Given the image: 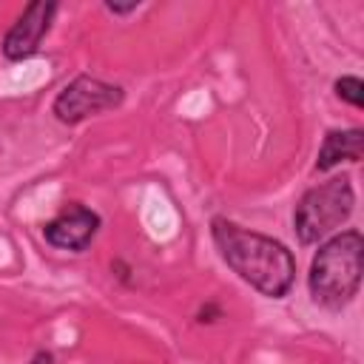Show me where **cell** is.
Instances as JSON below:
<instances>
[{"label": "cell", "mask_w": 364, "mask_h": 364, "mask_svg": "<svg viewBox=\"0 0 364 364\" xmlns=\"http://www.w3.org/2000/svg\"><path fill=\"white\" fill-rule=\"evenodd\" d=\"M210 239L222 262L256 293L284 299L296 282V259L287 245L259 230L242 228L228 216L210 219Z\"/></svg>", "instance_id": "cell-1"}, {"label": "cell", "mask_w": 364, "mask_h": 364, "mask_svg": "<svg viewBox=\"0 0 364 364\" xmlns=\"http://www.w3.org/2000/svg\"><path fill=\"white\" fill-rule=\"evenodd\" d=\"M361 270H364V236L358 228L341 230L327 236L307 273L310 296L324 310H341L350 304L361 290Z\"/></svg>", "instance_id": "cell-2"}, {"label": "cell", "mask_w": 364, "mask_h": 364, "mask_svg": "<svg viewBox=\"0 0 364 364\" xmlns=\"http://www.w3.org/2000/svg\"><path fill=\"white\" fill-rule=\"evenodd\" d=\"M353 208L355 191L350 176H330L327 182H318L301 193V199L293 208V230L301 245H318L350 219Z\"/></svg>", "instance_id": "cell-3"}, {"label": "cell", "mask_w": 364, "mask_h": 364, "mask_svg": "<svg viewBox=\"0 0 364 364\" xmlns=\"http://www.w3.org/2000/svg\"><path fill=\"white\" fill-rule=\"evenodd\" d=\"M125 100L122 85L117 82H105L100 77L91 74H80L71 82L63 85V91L54 97L51 102V114L63 122V125H80L88 117H97L102 111H114L119 108Z\"/></svg>", "instance_id": "cell-4"}, {"label": "cell", "mask_w": 364, "mask_h": 364, "mask_svg": "<svg viewBox=\"0 0 364 364\" xmlns=\"http://www.w3.org/2000/svg\"><path fill=\"white\" fill-rule=\"evenodd\" d=\"M57 3L54 0H34L28 3L20 17L11 23V28L3 34V57L11 60V63H20V60H28L40 51L46 34L51 31V23H54V14H57Z\"/></svg>", "instance_id": "cell-5"}, {"label": "cell", "mask_w": 364, "mask_h": 364, "mask_svg": "<svg viewBox=\"0 0 364 364\" xmlns=\"http://www.w3.org/2000/svg\"><path fill=\"white\" fill-rule=\"evenodd\" d=\"M100 225H102V219L97 210H91L82 202H68V205H63V210L54 219H48L43 225V239L57 250L82 253L100 233Z\"/></svg>", "instance_id": "cell-6"}, {"label": "cell", "mask_w": 364, "mask_h": 364, "mask_svg": "<svg viewBox=\"0 0 364 364\" xmlns=\"http://www.w3.org/2000/svg\"><path fill=\"white\" fill-rule=\"evenodd\" d=\"M364 159V131L347 128V131H327L324 142L316 156V171H333L341 162H361Z\"/></svg>", "instance_id": "cell-7"}, {"label": "cell", "mask_w": 364, "mask_h": 364, "mask_svg": "<svg viewBox=\"0 0 364 364\" xmlns=\"http://www.w3.org/2000/svg\"><path fill=\"white\" fill-rule=\"evenodd\" d=\"M333 88H336V97L344 100V102H350L353 108H361L364 105V82L358 77H353V74L338 77L333 82Z\"/></svg>", "instance_id": "cell-8"}, {"label": "cell", "mask_w": 364, "mask_h": 364, "mask_svg": "<svg viewBox=\"0 0 364 364\" xmlns=\"http://www.w3.org/2000/svg\"><path fill=\"white\" fill-rule=\"evenodd\" d=\"M216 318H222V307L213 304V301H208V304L196 313V321H199V324H210V321H216Z\"/></svg>", "instance_id": "cell-9"}, {"label": "cell", "mask_w": 364, "mask_h": 364, "mask_svg": "<svg viewBox=\"0 0 364 364\" xmlns=\"http://www.w3.org/2000/svg\"><path fill=\"white\" fill-rule=\"evenodd\" d=\"M105 9H108L111 14H131V11H136V9H139V3H131V6H117V3H105Z\"/></svg>", "instance_id": "cell-10"}, {"label": "cell", "mask_w": 364, "mask_h": 364, "mask_svg": "<svg viewBox=\"0 0 364 364\" xmlns=\"http://www.w3.org/2000/svg\"><path fill=\"white\" fill-rule=\"evenodd\" d=\"M28 364H54V358H51V353H48V350H37V353H34V358H31Z\"/></svg>", "instance_id": "cell-11"}]
</instances>
